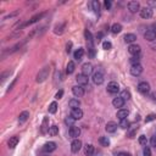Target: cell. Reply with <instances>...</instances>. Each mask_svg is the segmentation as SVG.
<instances>
[{
  "instance_id": "obj_1",
  "label": "cell",
  "mask_w": 156,
  "mask_h": 156,
  "mask_svg": "<svg viewBox=\"0 0 156 156\" xmlns=\"http://www.w3.org/2000/svg\"><path fill=\"white\" fill-rule=\"evenodd\" d=\"M49 72H50V67H48V66H45L44 69H41L40 71H39V73L37 75V83H43L46 78L49 77Z\"/></svg>"
},
{
  "instance_id": "obj_2",
  "label": "cell",
  "mask_w": 156,
  "mask_h": 156,
  "mask_svg": "<svg viewBox=\"0 0 156 156\" xmlns=\"http://www.w3.org/2000/svg\"><path fill=\"white\" fill-rule=\"evenodd\" d=\"M104 81H105V78H104V73L101 70H98L94 75H93V82H94V84L96 85H100L104 83Z\"/></svg>"
},
{
  "instance_id": "obj_3",
  "label": "cell",
  "mask_w": 156,
  "mask_h": 156,
  "mask_svg": "<svg viewBox=\"0 0 156 156\" xmlns=\"http://www.w3.org/2000/svg\"><path fill=\"white\" fill-rule=\"evenodd\" d=\"M138 92L142 94H148L150 92V84L148 82H140L138 84Z\"/></svg>"
},
{
  "instance_id": "obj_4",
  "label": "cell",
  "mask_w": 156,
  "mask_h": 156,
  "mask_svg": "<svg viewBox=\"0 0 156 156\" xmlns=\"http://www.w3.org/2000/svg\"><path fill=\"white\" fill-rule=\"evenodd\" d=\"M82 149V142L79 139H73V142L71 143V151L73 154H77Z\"/></svg>"
},
{
  "instance_id": "obj_5",
  "label": "cell",
  "mask_w": 156,
  "mask_h": 156,
  "mask_svg": "<svg viewBox=\"0 0 156 156\" xmlns=\"http://www.w3.org/2000/svg\"><path fill=\"white\" fill-rule=\"evenodd\" d=\"M140 16L143 18H150L153 17V9L150 6H145L143 9H140Z\"/></svg>"
},
{
  "instance_id": "obj_6",
  "label": "cell",
  "mask_w": 156,
  "mask_h": 156,
  "mask_svg": "<svg viewBox=\"0 0 156 156\" xmlns=\"http://www.w3.org/2000/svg\"><path fill=\"white\" fill-rule=\"evenodd\" d=\"M93 73V65L90 64V62H85V64H83L82 66V75L84 76H89Z\"/></svg>"
},
{
  "instance_id": "obj_7",
  "label": "cell",
  "mask_w": 156,
  "mask_h": 156,
  "mask_svg": "<svg viewBox=\"0 0 156 156\" xmlns=\"http://www.w3.org/2000/svg\"><path fill=\"white\" fill-rule=\"evenodd\" d=\"M107 92L110 93V94H117V93L119 92L118 83H116V82H110V83L107 84Z\"/></svg>"
},
{
  "instance_id": "obj_8",
  "label": "cell",
  "mask_w": 156,
  "mask_h": 156,
  "mask_svg": "<svg viewBox=\"0 0 156 156\" xmlns=\"http://www.w3.org/2000/svg\"><path fill=\"white\" fill-rule=\"evenodd\" d=\"M69 134H70V137H71V138L78 139V137L81 136V129H79V127H77V126H71V127H70V131H69Z\"/></svg>"
},
{
  "instance_id": "obj_9",
  "label": "cell",
  "mask_w": 156,
  "mask_h": 156,
  "mask_svg": "<svg viewBox=\"0 0 156 156\" xmlns=\"http://www.w3.org/2000/svg\"><path fill=\"white\" fill-rule=\"evenodd\" d=\"M129 72H131V75L133 76H139V75H142V72H143V66L138 64V65H132L131 66V70H129Z\"/></svg>"
},
{
  "instance_id": "obj_10",
  "label": "cell",
  "mask_w": 156,
  "mask_h": 156,
  "mask_svg": "<svg viewBox=\"0 0 156 156\" xmlns=\"http://www.w3.org/2000/svg\"><path fill=\"white\" fill-rule=\"evenodd\" d=\"M128 10L132 14H136V12L140 11V4H139V1H129L128 3Z\"/></svg>"
},
{
  "instance_id": "obj_11",
  "label": "cell",
  "mask_w": 156,
  "mask_h": 156,
  "mask_svg": "<svg viewBox=\"0 0 156 156\" xmlns=\"http://www.w3.org/2000/svg\"><path fill=\"white\" fill-rule=\"evenodd\" d=\"M72 93H73L75 96L81 98L84 95V88L82 85H75V87H72Z\"/></svg>"
},
{
  "instance_id": "obj_12",
  "label": "cell",
  "mask_w": 156,
  "mask_h": 156,
  "mask_svg": "<svg viewBox=\"0 0 156 156\" xmlns=\"http://www.w3.org/2000/svg\"><path fill=\"white\" fill-rule=\"evenodd\" d=\"M43 150L45 153H53L56 150V143L54 142H48V143H45L44 144V147H43Z\"/></svg>"
},
{
  "instance_id": "obj_13",
  "label": "cell",
  "mask_w": 156,
  "mask_h": 156,
  "mask_svg": "<svg viewBox=\"0 0 156 156\" xmlns=\"http://www.w3.org/2000/svg\"><path fill=\"white\" fill-rule=\"evenodd\" d=\"M140 50H142L140 45L131 44V45H129V48H128V53L132 54V55H139V54H140Z\"/></svg>"
},
{
  "instance_id": "obj_14",
  "label": "cell",
  "mask_w": 156,
  "mask_h": 156,
  "mask_svg": "<svg viewBox=\"0 0 156 156\" xmlns=\"http://www.w3.org/2000/svg\"><path fill=\"white\" fill-rule=\"evenodd\" d=\"M76 81H77V83H78V85L84 87V85L88 84V77L84 76V75H82V73L78 75V76L76 77Z\"/></svg>"
},
{
  "instance_id": "obj_15",
  "label": "cell",
  "mask_w": 156,
  "mask_h": 156,
  "mask_svg": "<svg viewBox=\"0 0 156 156\" xmlns=\"http://www.w3.org/2000/svg\"><path fill=\"white\" fill-rule=\"evenodd\" d=\"M129 115V111L127 110V109H119V110L117 111V118L119 119V121H122V119H126Z\"/></svg>"
},
{
  "instance_id": "obj_16",
  "label": "cell",
  "mask_w": 156,
  "mask_h": 156,
  "mask_svg": "<svg viewBox=\"0 0 156 156\" xmlns=\"http://www.w3.org/2000/svg\"><path fill=\"white\" fill-rule=\"evenodd\" d=\"M44 15H45L44 12H40V14L34 15V16H33L32 18H31V20L28 21V22H26V23H24V26H31V24H33V23H35V22H38V21L44 16Z\"/></svg>"
},
{
  "instance_id": "obj_17",
  "label": "cell",
  "mask_w": 156,
  "mask_h": 156,
  "mask_svg": "<svg viewBox=\"0 0 156 156\" xmlns=\"http://www.w3.org/2000/svg\"><path fill=\"white\" fill-rule=\"evenodd\" d=\"M20 142V138L17 136H14L9 139V142H7V145H9V148L10 149H14V148H16L17 147V144Z\"/></svg>"
},
{
  "instance_id": "obj_18",
  "label": "cell",
  "mask_w": 156,
  "mask_h": 156,
  "mask_svg": "<svg viewBox=\"0 0 156 156\" xmlns=\"http://www.w3.org/2000/svg\"><path fill=\"white\" fill-rule=\"evenodd\" d=\"M71 116L73 117L76 121H77V119H81L83 117V111L81 110L79 107H78V109H73V110L71 111Z\"/></svg>"
},
{
  "instance_id": "obj_19",
  "label": "cell",
  "mask_w": 156,
  "mask_h": 156,
  "mask_svg": "<svg viewBox=\"0 0 156 156\" xmlns=\"http://www.w3.org/2000/svg\"><path fill=\"white\" fill-rule=\"evenodd\" d=\"M105 129H106L107 133H115V132L117 131V124H116L115 122H112V121H111V122H107Z\"/></svg>"
},
{
  "instance_id": "obj_20",
  "label": "cell",
  "mask_w": 156,
  "mask_h": 156,
  "mask_svg": "<svg viewBox=\"0 0 156 156\" xmlns=\"http://www.w3.org/2000/svg\"><path fill=\"white\" fill-rule=\"evenodd\" d=\"M49 118L48 117H44V119H43V123H41V128H40V132L43 133V134H45V133H48L49 132Z\"/></svg>"
},
{
  "instance_id": "obj_21",
  "label": "cell",
  "mask_w": 156,
  "mask_h": 156,
  "mask_svg": "<svg viewBox=\"0 0 156 156\" xmlns=\"http://www.w3.org/2000/svg\"><path fill=\"white\" fill-rule=\"evenodd\" d=\"M144 38L147 39V40H149V41H153V40L156 39V33L154 32L153 29H149V31H147V32H145Z\"/></svg>"
},
{
  "instance_id": "obj_22",
  "label": "cell",
  "mask_w": 156,
  "mask_h": 156,
  "mask_svg": "<svg viewBox=\"0 0 156 156\" xmlns=\"http://www.w3.org/2000/svg\"><path fill=\"white\" fill-rule=\"evenodd\" d=\"M112 105L115 106V107H118V109H122L123 105H124V100L121 98V96H118V98H115L112 100Z\"/></svg>"
},
{
  "instance_id": "obj_23",
  "label": "cell",
  "mask_w": 156,
  "mask_h": 156,
  "mask_svg": "<svg viewBox=\"0 0 156 156\" xmlns=\"http://www.w3.org/2000/svg\"><path fill=\"white\" fill-rule=\"evenodd\" d=\"M136 40H137V35L133 34V33H128V34L124 35V41L128 44H133Z\"/></svg>"
},
{
  "instance_id": "obj_24",
  "label": "cell",
  "mask_w": 156,
  "mask_h": 156,
  "mask_svg": "<svg viewBox=\"0 0 156 156\" xmlns=\"http://www.w3.org/2000/svg\"><path fill=\"white\" fill-rule=\"evenodd\" d=\"M28 118H29V112H28V111L21 112V113H20V117H18V123L22 124V123H24L26 121H27Z\"/></svg>"
},
{
  "instance_id": "obj_25",
  "label": "cell",
  "mask_w": 156,
  "mask_h": 156,
  "mask_svg": "<svg viewBox=\"0 0 156 156\" xmlns=\"http://www.w3.org/2000/svg\"><path fill=\"white\" fill-rule=\"evenodd\" d=\"M83 55H84V49H83V48H78V49L75 51V54H73L75 60L81 61V60H82V58H83Z\"/></svg>"
},
{
  "instance_id": "obj_26",
  "label": "cell",
  "mask_w": 156,
  "mask_h": 156,
  "mask_svg": "<svg viewBox=\"0 0 156 156\" xmlns=\"http://www.w3.org/2000/svg\"><path fill=\"white\" fill-rule=\"evenodd\" d=\"M87 48H88V55L89 58H94L95 56V48H94V43H87Z\"/></svg>"
},
{
  "instance_id": "obj_27",
  "label": "cell",
  "mask_w": 156,
  "mask_h": 156,
  "mask_svg": "<svg viewBox=\"0 0 156 156\" xmlns=\"http://www.w3.org/2000/svg\"><path fill=\"white\" fill-rule=\"evenodd\" d=\"M75 69H76L75 62H73V61H69V64H67V67H66V73H67V75H72V73L75 72Z\"/></svg>"
},
{
  "instance_id": "obj_28",
  "label": "cell",
  "mask_w": 156,
  "mask_h": 156,
  "mask_svg": "<svg viewBox=\"0 0 156 156\" xmlns=\"http://www.w3.org/2000/svg\"><path fill=\"white\" fill-rule=\"evenodd\" d=\"M65 23H59V24H56L55 26V28H54V33L55 34H62L64 33V29H65Z\"/></svg>"
},
{
  "instance_id": "obj_29",
  "label": "cell",
  "mask_w": 156,
  "mask_h": 156,
  "mask_svg": "<svg viewBox=\"0 0 156 156\" xmlns=\"http://www.w3.org/2000/svg\"><path fill=\"white\" fill-rule=\"evenodd\" d=\"M84 154L87 156H92L93 154H94V147H93L92 144H87L84 147Z\"/></svg>"
},
{
  "instance_id": "obj_30",
  "label": "cell",
  "mask_w": 156,
  "mask_h": 156,
  "mask_svg": "<svg viewBox=\"0 0 156 156\" xmlns=\"http://www.w3.org/2000/svg\"><path fill=\"white\" fill-rule=\"evenodd\" d=\"M69 105H70V107L73 110V109H78L79 107V105H81V101L78 100V99H71V100L69 101Z\"/></svg>"
},
{
  "instance_id": "obj_31",
  "label": "cell",
  "mask_w": 156,
  "mask_h": 156,
  "mask_svg": "<svg viewBox=\"0 0 156 156\" xmlns=\"http://www.w3.org/2000/svg\"><path fill=\"white\" fill-rule=\"evenodd\" d=\"M122 31V24H119V23H113L112 24V27H111V32L112 33H115V34H117V33H119Z\"/></svg>"
},
{
  "instance_id": "obj_32",
  "label": "cell",
  "mask_w": 156,
  "mask_h": 156,
  "mask_svg": "<svg viewBox=\"0 0 156 156\" xmlns=\"http://www.w3.org/2000/svg\"><path fill=\"white\" fill-rule=\"evenodd\" d=\"M51 137H55V136H58L59 134V127L58 126H51L49 128V132H48Z\"/></svg>"
},
{
  "instance_id": "obj_33",
  "label": "cell",
  "mask_w": 156,
  "mask_h": 156,
  "mask_svg": "<svg viewBox=\"0 0 156 156\" xmlns=\"http://www.w3.org/2000/svg\"><path fill=\"white\" fill-rule=\"evenodd\" d=\"M99 143H100L101 147H109V145H110V139H109L107 137H100Z\"/></svg>"
},
{
  "instance_id": "obj_34",
  "label": "cell",
  "mask_w": 156,
  "mask_h": 156,
  "mask_svg": "<svg viewBox=\"0 0 156 156\" xmlns=\"http://www.w3.org/2000/svg\"><path fill=\"white\" fill-rule=\"evenodd\" d=\"M129 126H131V123H129V121L126 118V119H122V121H119V127H121L122 129H128Z\"/></svg>"
},
{
  "instance_id": "obj_35",
  "label": "cell",
  "mask_w": 156,
  "mask_h": 156,
  "mask_svg": "<svg viewBox=\"0 0 156 156\" xmlns=\"http://www.w3.org/2000/svg\"><path fill=\"white\" fill-rule=\"evenodd\" d=\"M140 61V56L139 55H133L131 59H129V62H131V65H138Z\"/></svg>"
},
{
  "instance_id": "obj_36",
  "label": "cell",
  "mask_w": 156,
  "mask_h": 156,
  "mask_svg": "<svg viewBox=\"0 0 156 156\" xmlns=\"http://www.w3.org/2000/svg\"><path fill=\"white\" fill-rule=\"evenodd\" d=\"M92 6H93V10H94L95 14H99V11H100V4H99L98 0H94V1L92 3Z\"/></svg>"
},
{
  "instance_id": "obj_37",
  "label": "cell",
  "mask_w": 156,
  "mask_h": 156,
  "mask_svg": "<svg viewBox=\"0 0 156 156\" xmlns=\"http://www.w3.org/2000/svg\"><path fill=\"white\" fill-rule=\"evenodd\" d=\"M84 35H85V39H87V43H93V41H94V39H93V35H92V33H90L88 29H85Z\"/></svg>"
},
{
  "instance_id": "obj_38",
  "label": "cell",
  "mask_w": 156,
  "mask_h": 156,
  "mask_svg": "<svg viewBox=\"0 0 156 156\" xmlns=\"http://www.w3.org/2000/svg\"><path fill=\"white\" fill-rule=\"evenodd\" d=\"M56 111H58V104H56L55 101H53L50 104V106H49V112L50 113H55Z\"/></svg>"
},
{
  "instance_id": "obj_39",
  "label": "cell",
  "mask_w": 156,
  "mask_h": 156,
  "mask_svg": "<svg viewBox=\"0 0 156 156\" xmlns=\"http://www.w3.org/2000/svg\"><path fill=\"white\" fill-rule=\"evenodd\" d=\"M121 98L123 99L124 101H126V100H129V99H131V93H129L128 90H122V93H121Z\"/></svg>"
},
{
  "instance_id": "obj_40",
  "label": "cell",
  "mask_w": 156,
  "mask_h": 156,
  "mask_svg": "<svg viewBox=\"0 0 156 156\" xmlns=\"http://www.w3.org/2000/svg\"><path fill=\"white\" fill-rule=\"evenodd\" d=\"M147 143H148L147 137H145V136H140V137H139V144H140V145H143V147H147Z\"/></svg>"
},
{
  "instance_id": "obj_41",
  "label": "cell",
  "mask_w": 156,
  "mask_h": 156,
  "mask_svg": "<svg viewBox=\"0 0 156 156\" xmlns=\"http://www.w3.org/2000/svg\"><path fill=\"white\" fill-rule=\"evenodd\" d=\"M102 48L105 49V50H110L112 48V44L110 43V41H104V43H102Z\"/></svg>"
},
{
  "instance_id": "obj_42",
  "label": "cell",
  "mask_w": 156,
  "mask_h": 156,
  "mask_svg": "<svg viewBox=\"0 0 156 156\" xmlns=\"http://www.w3.org/2000/svg\"><path fill=\"white\" fill-rule=\"evenodd\" d=\"M156 118V115H154V113H150V115H148L147 116V118H145V122H151V121H154V119Z\"/></svg>"
},
{
  "instance_id": "obj_43",
  "label": "cell",
  "mask_w": 156,
  "mask_h": 156,
  "mask_svg": "<svg viewBox=\"0 0 156 156\" xmlns=\"http://www.w3.org/2000/svg\"><path fill=\"white\" fill-rule=\"evenodd\" d=\"M143 154H144V156H151V150H150L149 147H145L143 150Z\"/></svg>"
},
{
  "instance_id": "obj_44",
  "label": "cell",
  "mask_w": 156,
  "mask_h": 156,
  "mask_svg": "<svg viewBox=\"0 0 156 156\" xmlns=\"http://www.w3.org/2000/svg\"><path fill=\"white\" fill-rule=\"evenodd\" d=\"M75 121H76V119L72 117L71 115H70V117L66 118V123H67V124H72V126H73V122H75Z\"/></svg>"
},
{
  "instance_id": "obj_45",
  "label": "cell",
  "mask_w": 156,
  "mask_h": 156,
  "mask_svg": "<svg viewBox=\"0 0 156 156\" xmlns=\"http://www.w3.org/2000/svg\"><path fill=\"white\" fill-rule=\"evenodd\" d=\"M137 131H138V127H136L134 129H132L131 132H129V134H128V137L129 138H134V136H136V133H137Z\"/></svg>"
},
{
  "instance_id": "obj_46",
  "label": "cell",
  "mask_w": 156,
  "mask_h": 156,
  "mask_svg": "<svg viewBox=\"0 0 156 156\" xmlns=\"http://www.w3.org/2000/svg\"><path fill=\"white\" fill-rule=\"evenodd\" d=\"M18 15V11H15L12 14H10V15H6V16L4 17V20H7V18H11V17H15V16H17Z\"/></svg>"
},
{
  "instance_id": "obj_47",
  "label": "cell",
  "mask_w": 156,
  "mask_h": 156,
  "mask_svg": "<svg viewBox=\"0 0 156 156\" xmlns=\"http://www.w3.org/2000/svg\"><path fill=\"white\" fill-rule=\"evenodd\" d=\"M150 144H151V147L156 148V136H153L151 139H150Z\"/></svg>"
},
{
  "instance_id": "obj_48",
  "label": "cell",
  "mask_w": 156,
  "mask_h": 156,
  "mask_svg": "<svg viewBox=\"0 0 156 156\" xmlns=\"http://www.w3.org/2000/svg\"><path fill=\"white\" fill-rule=\"evenodd\" d=\"M62 95H64V90H62V89H60L58 93H56L55 98H56V99H61V98H62Z\"/></svg>"
},
{
  "instance_id": "obj_49",
  "label": "cell",
  "mask_w": 156,
  "mask_h": 156,
  "mask_svg": "<svg viewBox=\"0 0 156 156\" xmlns=\"http://www.w3.org/2000/svg\"><path fill=\"white\" fill-rule=\"evenodd\" d=\"M16 82H17V78H15V79L12 81V83H11V84H10V85H9V88H7V92H10V90H11V89H12V88H14V85H15V84H16Z\"/></svg>"
},
{
  "instance_id": "obj_50",
  "label": "cell",
  "mask_w": 156,
  "mask_h": 156,
  "mask_svg": "<svg viewBox=\"0 0 156 156\" xmlns=\"http://www.w3.org/2000/svg\"><path fill=\"white\" fill-rule=\"evenodd\" d=\"M71 48H72V43H71V41H69L67 45H66V51H67V53H71Z\"/></svg>"
},
{
  "instance_id": "obj_51",
  "label": "cell",
  "mask_w": 156,
  "mask_h": 156,
  "mask_svg": "<svg viewBox=\"0 0 156 156\" xmlns=\"http://www.w3.org/2000/svg\"><path fill=\"white\" fill-rule=\"evenodd\" d=\"M104 5H105V7H106V9L109 10V9L111 7V1H110V0H106V1L104 3Z\"/></svg>"
},
{
  "instance_id": "obj_52",
  "label": "cell",
  "mask_w": 156,
  "mask_h": 156,
  "mask_svg": "<svg viewBox=\"0 0 156 156\" xmlns=\"http://www.w3.org/2000/svg\"><path fill=\"white\" fill-rule=\"evenodd\" d=\"M101 38H102V33H98V34L95 35V40H96V41H100Z\"/></svg>"
},
{
  "instance_id": "obj_53",
  "label": "cell",
  "mask_w": 156,
  "mask_h": 156,
  "mask_svg": "<svg viewBox=\"0 0 156 156\" xmlns=\"http://www.w3.org/2000/svg\"><path fill=\"white\" fill-rule=\"evenodd\" d=\"M151 29H153L154 32L156 33V23H153V26H151Z\"/></svg>"
},
{
  "instance_id": "obj_54",
  "label": "cell",
  "mask_w": 156,
  "mask_h": 156,
  "mask_svg": "<svg viewBox=\"0 0 156 156\" xmlns=\"http://www.w3.org/2000/svg\"><path fill=\"white\" fill-rule=\"evenodd\" d=\"M149 5H151V6H156V1H149Z\"/></svg>"
},
{
  "instance_id": "obj_55",
  "label": "cell",
  "mask_w": 156,
  "mask_h": 156,
  "mask_svg": "<svg viewBox=\"0 0 156 156\" xmlns=\"http://www.w3.org/2000/svg\"><path fill=\"white\" fill-rule=\"evenodd\" d=\"M118 156H129L128 154H126V153H119L118 154Z\"/></svg>"
}]
</instances>
